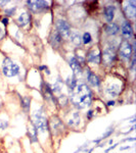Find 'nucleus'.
<instances>
[{
	"label": "nucleus",
	"instance_id": "f257e3e1",
	"mask_svg": "<svg viewBox=\"0 0 136 153\" xmlns=\"http://www.w3.org/2000/svg\"><path fill=\"white\" fill-rule=\"evenodd\" d=\"M70 104L75 109L83 110L85 108H90L94 101V92L86 84L83 79H78V85L75 91L69 94Z\"/></svg>",
	"mask_w": 136,
	"mask_h": 153
},
{
	"label": "nucleus",
	"instance_id": "f03ea898",
	"mask_svg": "<svg viewBox=\"0 0 136 153\" xmlns=\"http://www.w3.org/2000/svg\"><path fill=\"white\" fill-rule=\"evenodd\" d=\"M30 122L32 123L38 131V135L49 133L48 117L46 115L45 105H40L30 112Z\"/></svg>",
	"mask_w": 136,
	"mask_h": 153
},
{
	"label": "nucleus",
	"instance_id": "7ed1b4c3",
	"mask_svg": "<svg viewBox=\"0 0 136 153\" xmlns=\"http://www.w3.org/2000/svg\"><path fill=\"white\" fill-rule=\"evenodd\" d=\"M124 90V84L119 79H113L111 81L105 83L101 86V92L103 97L108 98V100H115L116 98L120 97Z\"/></svg>",
	"mask_w": 136,
	"mask_h": 153
},
{
	"label": "nucleus",
	"instance_id": "20e7f679",
	"mask_svg": "<svg viewBox=\"0 0 136 153\" xmlns=\"http://www.w3.org/2000/svg\"><path fill=\"white\" fill-rule=\"evenodd\" d=\"M48 129L49 134L51 136L58 137V136H63L64 132L68 128H67L65 122L58 115H52L50 118H48Z\"/></svg>",
	"mask_w": 136,
	"mask_h": 153
},
{
	"label": "nucleus",
	"instance_id": "39448f33",
	"mask_svg": "<svg viewBox=\"0 0 136 153\" xmlns=\"http://www.w3.org/2000/svg\"><path fill=\"white\" fill-rule=\"evenodd\" d=\"M1 68H2V74H3V76L9 79L18 76L19 75V73H21L19 65L16 62H14L8 56H5L3 58Z\"/></svg>",
	"mask_w": 136,
	"mask_h": 153
},
{
	"label": "nucleus",
	"instance_id": "423d86ee",
	"mask_svg": "<svg viewBox=\"0 0 136 153\" xmlns=\"http://www.w3.org/2000/svg\"><path fill=\"white\" fill-rule=\"evenodd\" d=\"M117 59V44L108 42L105 46L103 52H101V61L105 65L111 66Z\"/></svg>",
	"mask_w": 136,
	"mask_h": 153
},
{
	"label": "nucleus",
	"instance_id": "0eeeda50",
	"mask_svg": "<svg viewBox=\"0 0 136 153\" xmlns=\"http://www.w3.org/2000/svg\"><path fill=\"white\" fill-rule=\"evenodd\" d=\"M84 120L80 110L74 109L73 111H69L68 117L66 118V126L68 129L71 130H80L81 126L83 125Z\"/></svg>",
	"mask_w": 136,
	"mask_h": 153
},
{
	"label": "nucleus",
	"instance_id": "6e6552de",
	"mask_svg": "<svg viewBox=\"0 0 136 153\" xmlns=\"http://www.w3.org/2000/svg\"><path fill=\"white\" fill-rule=\"evenodd\" d=\"M83 75H85V82L92 90H101L102 86V80L100 76L96 75L94 71H92L90 68H86L83 71Z\"/></svg>",
	"mask_w": 136,
	"mask_h": 153
},
{
	"label": "nucleus",
	"instance_id": "1a4fd4ad",
	"mask_svg": "<svg viewBox=\"0 0 136 153\" xmlns=\"http://www.w3.org/2000/svg\"><path fill=\"white\" fill-rule=\"evenodd\" d=\"M133 54H134V51H133L132 45L129 41L124 40L120 43L119 45V49H118V55L119 57L122 59L125 63H130V60L132 58Z\"/></svg>",
	"mask_w": 136,
	"mask_h": 153
},
{
	"label": "nucleus",
	"instance_id": "9d476101",
	"mask_svg": "<svg viewBox=\"0 0 136 153\" xmlns=\"http://www.w3.org/2000/svg\"><path fill=\"white\" fill-rule=\"evenodd\" d=\"M55 30L64 40H68L72 32L71 24L65 19H58L55 22Z\"/></svg>",
	"mask_w": 136,
	"mask_h": 153
},
{
	"label": "nucleus",
	"instance_id": "9b49d317",
	"mask_svg": "<svg viewBox=\"0 0 136 153\" xmlns=\"http://www.w3.org/2000/svg\"><path fill=\"white\" fill-rule=\"evenodd\" d=\"M86 62L91 63V65H100L101 63V51L98 47H93L89 49L85 53Z\"/></svg>",
	"mask_w": 136,
	"mask_h": 153
},
{
	"label": "nucleus",
	"instance_id": "f8f14e48",
	"mask_svg": "<svg viewBox=\"0 0 136 153\" xmlns=\"http://www.w3.org/2000/svg\"><path fill=\"white\" fill-rule=\"evenodd\" d=\"M26 3L28 5L29 10L35 14L44 12L49 8L48 2L42 1V0H38V1H27Z\"/></svg>",
	"mask_w": 136,
	"mask_h": 153
},
{
	"label": "nucleus",
	"instance_id": "ddd939ff",
	"mask_svg": "<svg viewBox=\"0 0 136 153\" xmlns=\"http://www.w3.org/2000/svg\"><path fill=\"white\" fill-rule=\"evenodd\" d=\"M68 62H69V65H70L72 71H73V75L78 79H82L81 76H83V66L79 63V61L76 59L75 55L74 54H70L68 56Z\"/></svg>",
	"mask_w": 136,
	"mask_h": 153
},
{
	"label": "nucleus",
	"instance_id": "4468645a",
	"mask_svg": "<svg viewBox=\"0 0 136 153\" xmlns=\"http://www.w3.org/2000/svg\"><path fill=\"white\" fill-rule=\"evenodd\" d=\"M123 12L128 19H135L136 16V2L133 0L125 1L123 5Z\"/></svg>",
	"mask_w": 136,
	"mask_h": 153
},
{
	"label": "nucleus",
	"instance_id": "2eb2a0df",
	"mask_svg": "<svg viewBox=\"0 0 136 153\" xmlns=\"http://www.w3.org/2000/svg\"><path fill=\"white\" fill-rule=\"evenodd\" d=\"M49 44L51 45V47L53 49H58L61 47L64 43V39L61 38V36L58 33L56 30H52L49 35Z\"/></svg>",
	"mask_w": 136,
	"mask_h": 153
},
{
	"label": "nucleus",
	"instance_id": "dca6fc26",
	"mask_svg": "<svg viewBox=\"0 0 136 153\" xmlns=\"http://www.w3.org/2000/svg\"><path fill=\"white\" fill-rule=\"evenodd\" d=\"M49 85H50L51 91H52L53 94L59 95L63 93V89L65 87V81H64V79L61 78V76H56L53 82L51 84H49Z\"/></svg>",
	"mask_w": 136,
	"mask_h": 153
},
{
	"label": "nucleus",
	"instance_id": "f3484780",
	"mask_svg": "<svg viewBox=\"0 0 136 153\" xmlns=\"http://www.w3.org/2000/svg\"><path fill=\"white\" fill-rule=\"evenodd\" d=\"M27 136L29 138V141L31 144H35V143L39 142V137H38V131L35 128V126L32 124L31 122L29 123L27 126Z\"/></svg>",
	"mask_w": 136,
	"mask_h": 153
},
{
	"label": "nucleus",
	"instance_id": "a211bd4d",
	"mask_svg": "<svg viewBox=\"0 0 136 153\" xmlns=\"http://www.w3.org/2000/svg\"><path fill=\"white\" fill-rule=\"evenodd\" d=\"M121 33H122V36L124 37L126 40H129L133 37V28H132V25L129 21H124L122 22V24H121Z\"/></svg>",
	"mask_w": 136,
	"mask_h": 153
},
{
	"label": "nucleus",
	"instance_id": "6ab92c4d",
	"mask_svg": "<svg viewBox=\"0 0 136 153\" xmlns=\"http://www.w3.org/2000/svg\"><path fill=\"white\" fill-rule=\"evenodd\" d=\"M69 41L74 47L76 48H80L82 44V35H81L80 31L78 30H74V31L71 32L70 37H69Z\"/></svg>",
	"mask_w": 136,
	"mask_h": 153
},
{
	"label": "nucleus",
	"instance_id": "aec40b11",
	"mask_svg": "<svg viewBox=\"0 0 136 153\" xmlns=\"http://www.w3.org/2000/svg\"><path fill=\"white\" fill-rule=\"evenodd\" d=\"M31 23V14L28 11H23L16 19V25L19 28H26Z\"/></svg>",
	"mask_w": 136,
	"mask_h": 153
},
{
	"label": "nucleus",
	"instance_id": "412c9836",
	"mask_svg": "<svg viewBox=\"0 0 136 153\" xmlns=\"http://www.w3.org/2000/svg\"><path fill=\"white\" fill-rule=\"evenodd\" d=\"M65 81V86L68 89V92L69 94H71L72 92H74L75 91L76 87H77L78 85V78H76L75 76L72 74L71 76H68V78L66 79Z\"/></svg>",
	"mask_w": 136,
	"mask_h": 153
},
{
	"label": "nucleus",
	"instance_id": "4be33fe9",
	"mask_svg": "<svg viewBox=\"0 0 136 153\" xmlns=\"http://www.w3.org/2000/svg\"><path fill=\"white\" fill-rule=\"evenodd\" d=\"M19 103H21V108L23 112L26 113V114H29L31 112V96H21L19 97Z\"/></svg>",
	"mask_w": 136,
	"mask_h": 153
},
{
	"label": "nucleus",
	"instance_id": "5701e85b",
	"mask_svg": "<svg viewBox=\"0 0 136 153\" xmlns=\"http://www.w3.org/2000/svg\"><path fill=\"white\" fill-rule=\"evenodd\" d=\"M115 13H116V6L113 4H108V5L105 6L103 9V14H105V19L108 24L113 23L114 18H115Z\"/></svg>",
	"mask_w": 136,
	"mask_h": 153
},
{
	"label": "nucleus",
	"instance_id": "b1692460",
	"mask_svg": "<svg viewBox=\"0 0 136 153\" xmlns=\"http://www.w3.org/2000/svg\"><path fill=\"white\" fill-rule=\"evenodd\" d=\"M56 105L58 106L61 109H66V108H69L70 106V100H69V95L67 94H59L56 96Z\"/></svg>",
	"mask_w": 136,
	"mask_h": 153
},
{
	"label": "nucleus",
	"instance_id": "393cba45",
	"mask_svg": "<svg viewBox=\"0 0 136 153\" xmlns=\"http://www.w3.org/2000/svg\"><path fill=\"white\" fill-rule=\"evenodd\" d=\"M120 32V26L117 23H111L105 26V33L108 36H116Z\"/></svg>",
	"mask_w": 136,
	"mask_h": 153
},
{
	"label": "nucleus",
	"instance_id": "a878e982",
	"mask_svg": "<svg viewBox=\"0 0 136 153\" xmlns=\"http://www.w3.org/2000/svg\"><path fill=\"white\" fill-rule=\"evenodd\" d=\"M9 128V118L6 114H0V134L5 133Z\"/></svg>",
	"mask_w": 136,
	"mask_h": 153
},
{
	"label": "nucleus",
	"instance_id": "bb28decb",
	"mask_svg": "<svg viewBox=\"0 0 136 153\" xmlns=\"http://www.w3.org/2000/svg\"><path fill=\"white\" fill-rule=\"evenodd\" d=\"M115 132H116V128H115V126L114 125H111L110 127H108L107 128V130L105 131V133H103L102 135H101V140H107L108 138H110V137H112V136L115 134Z\"/></svg>",
	"mask_w": 136,
	"mask_h": 153
},
{
	"label": "nucleus",
	"instance_id": "cd10ccee",
	"mask_svg": "<svg viewBox=\"0 0 136 153\" xmlns=\"http://www.w3.org/2000/svg\"><path fill=\"white\" fill-rule=\"evenodd\" d=\"M93 41L92 39V36H91V34L89 33V32H85V33L82 35V44L83 45H89V44H91Z\"/></svg>",
	"mask_w": 136,
	"mask_h": 153
},
{
	"label": "nucleus",
	"instance_id": "c85d7f7f",
	"mask_svg": "<svg viewBox=\"0 0 136 153\" xmlns=\"http://www.w3.org/2000/svg\"><path fill=\"white\" fill-rule=\"evenodd\" d=\"M85 117H86V120L91 122V120L96 117V109H94V108H92V107L88 108L87 111L85 112Z\"/></svg>",
	"mask_w": 136,
	"mask_h": 153
},
{
	"label": "nucleus",
	"instance_id": "c756f323",
	"mask_svg": "<svg viewBox=\"0 0 136 153\" xmlns=\"http://www.w3.org/2000/svg\"><path fill=\"white\" fill-rule=\"evenodd\" d=\"M91 143V141H89V140H87L84 144L80 145L77 149H76V151L74 153H86L87 152V150L89 149V144Z\"/></svg>",
	"mask_w": 136,
	"mask_h": 153
},
{
	"label": "nucleus",
	"instance_id": "7c9ffc66",
	"mask_svg": "<svg viewBox=\"0 0 136 153\" xmlns=\"http://www.w3.org/2000/svg\"><path fill=\"white\" fill-rule=\"evenodd\" d=\"M16 12V6H12L9 7V8H5L4 9V13L7 16H13Z\"/></svg>",
	"mask_w": 136,
	"mask_h": 153
},
{
	"label": "nucleus",
	"instance_id": "2f4dec72",
	"mask_svg": "<svg viewBox=\"0 0 136 153\" xmlns=\"http://www.w3.org/2000/svg\"><path fill=\"white\" fill-rule=\"evenodd\" d=\"M5 36H6V29L4 28L3 26L0 25V41H1L2 39H4Z\"/></svg>",
	"mask_w": 136,
	"mask_h": 153
},
{
	"label": "nucleus",
	"instance_id": "473e14b6",
	"mask_svg": "<svg viewBox=\"0 0 136 153\" xmlns=\"http://www.w3.org/2000/svg\"><path fill=\"white\" fill-rule=\"evenodd\" d=\"M116 105H117V101L116 100H108L107 103H105V106H107L108 108H113V107H115Z\"/></svg>",
	"mask_w": 136,
	"mask_h": 153
},
{
	"label": "nucleus",
	"instance_id": "72a5a7b5",
	"mask_svg": "<svg viewBox=\"0 0 136 153\" xmlns=\"http://www.w3.org/2000/svg\"><path fill=\"white\" fill-rule=\"evenodd\" d=\"M118 145H120V143H115V144H113V146H110L108 148H107V149L103 151V153H110L111 151H113L114 149H116V148L118 147Z\"/></svg>",
	"mask_w": 136,
	"mask_h": 153
},
{
	"label": "nucleus",
	"instance_id": "f704fd0d",
	"mask_svg": "<svg viewBox=\"0 0 136 153\" xmlns=\"http://www.w3.org/2000/svg\"><path fill=\"white\" fill-rule=\"evenodd\" d=\"M136 138L135 137H126L124 139H122L119 143H124V142H135Z\"/></svg>",
	"mask_w": 136,
	"mask_h": 153
},
{
	"label": "nucleus",
	"instance_id": "c9c22d12",
	"mask_svg": "<svg viewBox=\"0 0 136 153\" xmlns=\"http://www.w3.org/2000/svg\"><path fill=\"white\" fill-rule=\"evenodd\" d=\"M135 128H136V125H132V127L130 128V130L126 131V132H121V134H122V135H129L130 133L134 132V131H135Z\"/></svg>",
	"mask_w": 136,
	"mask_h": 153
},
{
	"label": "nucleus",
	"instance_id": "e433bc0d",
	"mask_svg": "<svg viewBox=\"0 0 136 153\" xmlns=\"http://www.w3.org/2000/svg\"><path fill=\"white\" fill-rule=\"evenodd\" d=\"M134 147V145H126V146H121L120 151H124V150H129L131 148Z\"/></svg>",
	"mask_w": 136,
	"mask_h": 153
},
{
	"label": "nucleus",
	"instance_id": "4c0bfd02",
	"mask_svg": "<svg viewBox=\"0 0 136 153\" xmlns=\"http://www.w3.org/2000/svg\"><path fill=\"white\" fill-rule=\"evenodd\" d=\"M1 23H2V25H3V26H7V25H8V23H9V19H8V18H3L1 19Z\"/></svg>",
	"mask_w": 136,
	"mask_h": 153
},
{
	"label": "nucleus",
	"instance_id": "58836bf2",
	"mask_svg": "<svg viewBox=\"0 0 136 153\" xmlns=\"http://www.w3.org/2000/svg\"><path fill=\"white\" fill-rule=\"evenodd\" d=\"M47 68H48V66L46 65H39L37 68H38V71H44Z\"/></svg>",
	"mask_w": 136,
	"mask_h": 153
},
{
	"label": "nucleus",
	"instance_id": "ea45409f",
	"mask_svg": "<svg viewBox=\"0 0 136 153\" xmlns=\"http://www.w3.org/2000/svg\"><path fill=\"white\" fill-rule=\"evenodd\" d=\"M9 2L10 1H8V0H5V1H0V7H5Z\"/></svg>",
	"mask_w": 136,
	"mask_h": 153
},
{
	"label": "nucleus",
	"instance_id": "a19ab883",
	"mask_svg": "<svg viewBox=\"0 0 136 153\" xmlns=\"http://www.w3.org/2000/svg\"><path fill=\"white\" fill-rule=\"evenodd\" d=\"M2 108H3V101H2L1 97H0V112H1Z\"/></svg>",
	"mask_w": 136,
	"mask_h": 153
},
{
	"label": "nucleus",
	"instance_id": "79ce46f5",
	"mask_svg": "<svg viewBox=\"0 0 136 153\" xmlns=\"http://www.w3.org/2000/svg\"><path fill=\"white\" fill-rule=\"evenodd\" d=\"M44 73H45V74H46V75H47V76H50V75H51V73H50V71H49V68H46L45 71H44Z\"/></svg>",
	"mask_w": 136,
	"mask_h": 153
},
{
	"label": "nucleus",
	"instance_id": "37998d69",
	"mask_svg": "<svg viewBox=\"0 0 136 153\" xmlns=\"http://www.w3.org/2000/svg\"><path fill=\"white\" fill-rule=\"evenodd\" d=\"M94 149H95L94 147H91V148H89V149L87 150V152H86V153H92V152H93V150H94Z\"/></svg>",
	"mask_w": 136,
	"mask_h": 153
}]
</instances>
